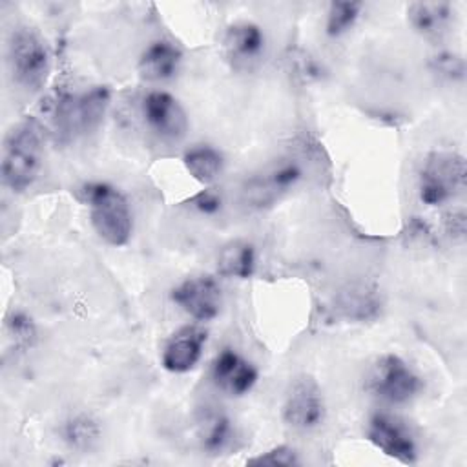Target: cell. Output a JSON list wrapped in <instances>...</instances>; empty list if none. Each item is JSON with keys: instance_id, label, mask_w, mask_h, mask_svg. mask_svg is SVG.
Wrapping results in <instances>:
<instances>
[{"instance_id": "5bb4252c", "label": "cell", "mask_w": 467, "mask_h": 467, "mask_svg": "<svg viewBox=\"0 0 467 467\" xmlns=\"http://www.w3.org/2000/svg\"><path fill=\"white\" fill-rule=\"evenodd\" d=\"M265 49V33L254 22H234L226 27L223 36V51L228 62L237 67H250L259 60Z\"/></svg>"}, {"instance_id": "8fae6325", "label": "cell", "mask_w": 467, "mask_h": 467, "mask_svg": "<svg viewBox=\"0 0 467 467\" xmlns=\"http://www.w3.org/2000/svg\"><path fill=\"white\" fill-rule=\"evenodd\" d=\"M146 126L164 140H181L188 131V117L181 102L166 91H150L142 99Z\"/></svg>"}, {"instance_id": "8992f818", "label": "cell", "mask_w": 467, "mask_h": 467, "mask_svg": "<svg viewBox=\"0 0 467 467\" xmlns=\"http://www.w3.org/2000/svg\"><path fill=\"white\" fill-rule=\"evenodd\" d=\"M301 177L303 170L294 159H279L246 179L243 184V199L252 208H270L288 193Z\"/></svg>"}, {"instance_id": "7a4b0ae2", "label": "cell", "mask_w": 467, "mask_h": 467, "mask_svg": "<svg viewBox=\"0 0 467 467\" xmlns=\"http://www.w3.org/2000/svg\"><path fill=\"white\" fill-rule=\"evenodd\" d=\"M82 201L89 208L93 230L111 246H124L133 230L126 197L108 182H89L82 190Z\"/></svg>"}, {"instance_id": "3957f363", "label": "cell", "mask_w": 467, "mask_h": 467, "mask_svg": "<svg viewBox=\"0 0 467 467\" xmlns=\"http://www.w3.org/2000/svg\"><path fill=\"white\" fill-rule=\"evenodd\" d=\"M465 159L454 151L431 153L418 173V195L427 206H440L463 193Z\"/></svg>"}, {"instance_id": "277c9868", "label": "cell", "mask_w": 467, "mask_h": 467, "mask_svg": "<svg viewBox=\"0 0 467 467\" xmlns=\"http://www.w3.org/2000/svg\"><path fill=\"white\" fill-rule=\"evenodd\" d=\"M365 387L370 396L383 403L403 405L420 394L423 381L403 358L383 354L370 367Z\"/></svg>"}, {"instance_id": "cb8c5ba5", "label": "cell", "mask_w": 467, "mask_h": 467, "mask_svg": "<svg viewBox=\"0 0 467 467\" xmlns=\"http://www.w3.org/2000/svg\"><path fill=\"white\" fill-rule=\"evenodd\" d=\"M11 327V334L15 337L16 345H31V341L35 339V325L33 321L24 316V314H15L13 319L9 321Z\"/></svg>"}, {"instance_id": "ffe728a7", "label": "cell", "mask_w": 467, "mask_h": 467, "mask_svg": "<svg viewBox=\"0 0 467 467\" xmlns=\"http://www.w3.org/2000/svg\"><path fill=\"white\" fill-rule=\"evenodd\" d=\"M62 441L71 449L78 452L91 451L99 440H100V427L99 421L86 412L71 414L60 429Z\"/></svg>"}, {"instance_id": "5b68a950", "label": "cell", "mask_w": 467, "mask_h": 467, "mask_svg": "<svg viewBox=\"0 0 467 467\" xmlns=\"http://www.w3.org/2000/svg\"><path fill=\"white\" fill-rule=\"evenodd\" d=\"M7 64L13 80L26 89L36 91L49 73V53L42 38L29 27H16L7 40Z\"/></svg>"}, {"instance_id": "484cf974", "label": "cell", "mask_w": 467, "mask_h": 467, "mask_svg": "<svg viewBox=\"0 0 467 467\" xmlns=\"http://www.w3.org/2000/svg\"><path fill=\"white\" fill-rule=\"evenodd\" d=\"M445 230L452 239H463L465 237V212L462 208H456L445 215Z\"/></svg>"}, {"instance_id": "e0dca14e", "label": "cell", "mask_w": 467, "mask_h": 467, "mask_svg": "<svg viewBox=\"0 0 467 467\" xmlns=\"http://www.w3.org/2000/svg\"><path fill=\"white\" fill-rule=\"evenodd\" d=\"M409 22L425 38H440L447 33L454 9L449 2H414L407 9Z\"/></svg>"}, {"instance_id": "d6986e66", "label": "cell", "mask_w": 467, "mask_h": 467, "mask_svg": "<svg viewBox=\"0 0 467 467\" xmlns=\"http://www.w3.org/2000/svg\"><path fill=\"white\" fill-rule=\"evenodd\" d=\"M182 162L186 171L202 184H212L224 168L223 153L208 144H197L186 150Z\"/></svg>"}, {"instance_id": "4fadbf2b", "label": "cell", "mask_w": 467, "mask_h": 467, "mask_svg": "<svg viewBox=\"0 0 467 467\" xmlns=\"http://www.w3.org/2000/svg\"><path fill=\"white\" fill-rule=\"evenodd\" d=\"M206 330L195 325H186L173 332L162 350L161 363L168 372L184 374L190 372L201 359L206 345Z\"/></svg>"}, {"instance_id": "44dd1931", "label": "cell", "mask_w": 467, "mask_h": 467, "mask_svg": "<svg viewBox=\"0 0 467 467\" xmlns=\"http://www.w3.org/2000/svg\"><path fill=\"white\" fill-rule=\"evenodd\" d=\"M361 9H363L361 2H350V0L332 2L327 11V22H325L327 35L336 38L348 33L358 22Z\"/></svg>"}, {"instance_id": "7c38bea8", "label": "cell", "mask_w": 467, "mask_h": 467, "mask_svg": "<svg viewBox=\"0 0 467 467\" xmlns=\"http://www.w3.org/2000/svg\"><path fill=\"white\" fill-rule=\"evenodd\" d=\"M255 365L234 348H223L212 363V381L230 396H244L257 383Z\"/></svg>"}, {"instance_id": "30bf717a", "label": "cell", "mask_w": 467, "mask_h": 467, "mask_svg": "<svg viewBox=\"0 0 467 467\" xmlns=\"http://www.w3.org/2000/svg\"><path fill=\"white\" fill-rule=\"evenodd\" d=\"M109 102L106 88H93L82 95L67 97L60 102L57 122L64 133H88L99 126Z\"/></svg>"}, {"instance_id": "2e32d148", "label": "cell", "mask_w": 467, "mask_h": 467, "mask_svg": "<svg viewBox=\"0 0 467 467\" xmlns=\"http://www.w3.org/2000/svg\"><path fill=\"white\" fill-rule=\"evenodd\" d=\"M195 436L202 451L217 454L224 451L234 436L228 416L213 407H204L195 420Z\"/></svg>"}, {"instance_id": "9a60e30c", "label": "cell", "mask_w": 467, "mask_h": 467, "mask_svg": "<svg viewBox=\"0 0 467 467\" xmlns=\"http://www.w3.org/2000/svg\"><path fill=\"white\" fill-rule=\"evenodd\" d=\"M182 62V51L170 40H153L139 58V73L151 82L170 80L177 75Z\"/></svg>"}, {"instance_id": "d4e9b609", "label": "cell", "mask_w": 467, "mask_h": 467, "mask_svg": "<svg viewBox=\"0 0 467 467\" xmlns=\"http://www.w3.org/2000/svg\"><path fill=\"white\" fill-rule=\"evenodd\" d=\"M192 204L201 213H215L221 208V195H217L212 190H204L192 199Z\"/></svg>"}, {"instance_id": "52a82bcc", "label": "cell", "mask_w": 467, "mask_h": 467, "mask_svg": "<svg viewBox=\"0 0 467 467\" xmlns=\"http://www.w3.org/2000/svg\"><path fill=\"white\" fill-rule=\"evenodd\" d=\"M283 420L296 431H312L325 420V398L310 376L296 378L283 401Z\"/></svg>"}, {"instance_id": "603a6c76", "label": "cell", "mask_w": 467, "mask_h": 467, "mask_svg": "<svg viewBox=\"0 0 467 467\" xmlns=\"http://www.w3.org/2000/svg\"><path fill=\"white\" fill-rule=\"evenodd\" d=\"M432 66L434 71L440 77H445L449 80H458L463 77L465 66H463V58L456 53H440L432 58Z\"/></svg>"}, {"instance_id": "ba28073f", "label": "cell", "mask_w": 467, "mask_h": 467, "mask_svg": "<svg viewBox=\"0 0 467 467\" xmlns=\"http://www.w3.org/2000/svg\"><path fill=\"white\" fill-rule=\"evenodd\" d=\"M367 438L383 454L401 463H414L418 458L414 434L398 416L387 412L372 414L367 423Z\"/></svg>"}, {"instance_id": "7402d4cb", "label": "cell", "mask_w": 467, "mask_h": 467, "mask_svg": "<svg viewBox=\"0 0 467 467\" xmlns=\"http://www.w3.org/2000/svg\"><path fill=\"white\" fill-rule=\"evenodd\" d=\"M250 465H286V467H292V465H297L299 463V456L297 452L288 447V445H277L270 451H265L261 454H257L255 458L248 460Z\"/></svg>"}, {"instance_id": "ac0fdd59", "label": "cell", "mask_w": 467, "mask_h": 467, "mask_svg": "<svg viewBox=\"0 0 467 467\" xmlns=\"http://www.w3.org/2000/svg\"><path fill=\"white\" fill-rule=\"evenodd\" d=\"M257 266L255 246L248 241L235 239L226 243L217 255V270L224 277L248 279L254 275Z\"/></svg>"}, {"instance_id": "6da1fadb", "label": "cell", "mask_w": 467, "mask_h": 467, "mask_svg": "<svg viewBox=\"0 0 467 467\" xmlns=\"http://www.w3.org/2000/svg\"><path fill=\"white\" fill-rule=\"evenodd\" d=\"M42 168V142L31 122L13 126L2 146V182L15 193L26 192Z\"/></svg>"}, {"instance_id": "9c48e42d", "label": "cell", "mask_w": 467, "mask_h": 467, "mask_svg": "<svg viewBox=\"0 0 467 467\" xmlns=\"http://www.w3.org/2000/svg\"><path fill=\"white\" fill-rule=\"evenodd\" d=\"M171 301L195 321H212L221 312L223 294L212 275H195L171 290Z\"/></svg>"}]
</instances>
